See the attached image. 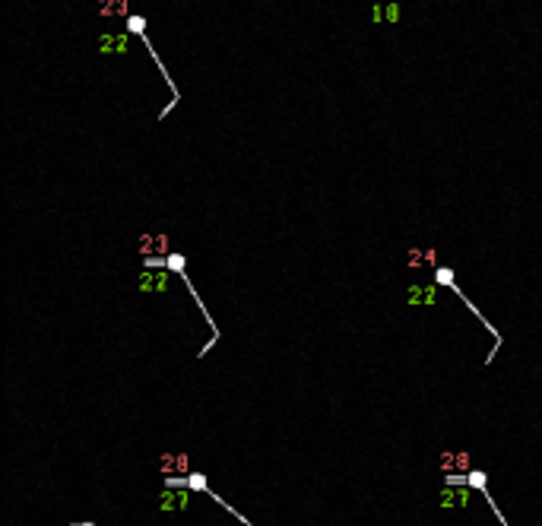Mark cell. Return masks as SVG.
Here are the masks:
<instances>
[{
	"label": "cell",
	"instance_id": "6da1fadb",
	"mask_svg": "<svg viewBox=\"0 0 542 526\" xmlns=\"http://www.w3.org/2000/svg\"><path fill=\"white\" fill-rule=\"evenodd\" d=\"M406 263H409V270H419L422 263H428V267H435V263H438V251H435V248H409V254H406Z\"/></svg>",
	"mask_w": 542,
	"mask_h": 526
},
{
	"label": "cell",
	"instance_id": "7a4b0ae2",
	"mask_svg": "<svg viewBox=\"0 0 542 526\" xmlns=\"http://www.w3.org/2000/svg\"><path fill=\"white\" fill-rule=\"evenodd\" d=\"M162 466H165V473H188V466H191V460H188V454H162V460H159Z\"/></svg>",
	"mask_w": 542,
	"mask_h": 526
},
{
	"label": "cell",
	"instance_id": "3957f363",
	"mask_svg": "<svg viewBox=\"0 0 542 526\" xmlns=\"http://www.w3.org/2000/svg\"><path fill=\"white\" fill-rule=\"evenodd\" d=\"M441 466H444V469H451V466H454V469H460V473H466V469H470V454H463V450H460V454L447 450V454L441 457Z\"/></svg>",
	"mask_w": 542,
	"mask_h": 526
},
{
	"label": "cell",
	"instance_id": "277c9868",
	"mask_svg": "<svg viewBox=\"0 0 542 526\" xmlns=\"http://www.w3.org/2000/svg\"><path fill=\"white\" fill-rule=\"evenodd\" d=\"M168 267H172V270H181V267H184V257H168Z\"/></svg>",
	"mask_w": 542,
	"mask_h": 526
}]
</instances>
